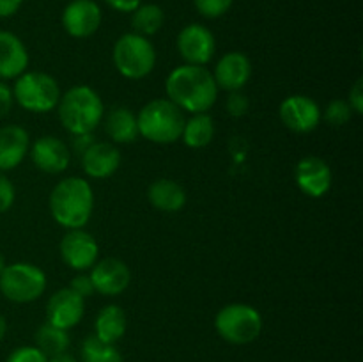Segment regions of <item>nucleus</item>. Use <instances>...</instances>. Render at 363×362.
I'll list each match as a JSON object with an SVG mask.
<instances>
[{
  "label": "nucleus",
  "instance_id": "obj_1",
  "mask_svg": "<svg viewBox=\"0 0 363 362\" xmlns=\"http://www.w3.org/2000/svg\"><path fill=\"white\" fill-rule=\"evenodd\" d=\"M218 85L206 66L183 64L170 71L165 82L167 98L183 112H208L218 98Z\"/></svg>",
  "mask_w": 363,
  "mask_h": 362
},
{
  "label": "nucleus",
  "instance_id": "obj_2",
  "mask_svg": "<svg viewBox=\"0 0 363 362\" xmlns=\"http://www.w3.org/2000/svg\"><path fill=\"white\" fill-rule=\"evenodd\" d=\"M94 209V192L84 177H64L50 194V213L66 229H84Z\"/></svg>",
  "mask_w": 363,
  "mask_h": 362
},
{
  "label": "nucleus",
  "instance_id": "obj_3",
  "mask_svg": "<svg viewBox=\"0 0 363 362\" xmlns=\"http://www.w3.org/2000/svg\"><path fill=\"white\" fill-rule=\"evenodd\" d=\"M57 112L60 124L71 135H89L101 124L105 105L92 87L74 85L60 94Z\"/></svg>",
  "mask_w": 363,
  "mask_h": 362
},
{
  "label": "nucleus",
  "instance_id": "obj_4",
  "mask_svg": "<svg viewBox=\"0 0 363 362\" xmlns=\"http://www.w3.org/2000/svg\"><path fill=\"white\" fill-rule=\"evenodd\" d=\"M184 121L183 110L169 98L151 99L137 116L138 135L155 144H174L181 138Z\"/></svg>",
  "mask_w": 363,
  "mask_h": 362
},
{
  "label": "nucleus",
  "instance_id": "obj_5",
  "mask_svg": "<svg viewBox=\"0 0 363 362\" xmlns=\"http://www.w3.org/2000/svg\"><path fill=\"white\" fill-rule=\"evenodd\" d=\"M113 66L128 80L145 78L156 66V50L149 38L135 32L121 35L113 45Z\"/></svg>",
  "mask_w": 363,
  "mask_h": 362
},
{
  "label": "nucleus",
  "instance_id": "obj_6",
  "mask_svg": "<svg viewBox=\"0 0 363 362\" xmlns=\"http://www.w3.org/2000/svg\"><path fill=\"white\" fill-rule=\"evenodd\" d=\"M60 87L55 78L43 71H25L16 78L13 87L14 102L21 109L35 114H46L57 106Z\"/></svg>",
  "mask_w": 363,
  "mask_h": 362
},
{
  "label": "nucleus",
  "instance_id": "obj_7",
  "mask_svg": "<svg viewBox=\"0 0 363 362\" xmlns=\"http://www.w3.org/2000/svg\"><path fill=\"white\" fill-rule=\"evenodd\" d=\"M215 329L230 344L254 343L262 332V316L248 304H229L216 312Z\"/></svg>",
  "mask_w": 363,
  "mask_h": 362
},
{
  "label": "nucleus",
  "instance_id": "obj_8",
  "mask_svg": "<svg viewBox=\"0 0 363 362\" xmlns=\"http://www.w3.org/2000/svg\"><path fill=\"white\" fill-rule=\"evenodd\" d=\"M46 275L32 263L6 265L0 273V293L14 304H28L45 293Z\"/></svg>",
  "mask_w": 363,
  "mask_h": 362
},
{
  "label": "nucleus",
  "instance_id": "obj_9",
  "mask_svg": "<svg viewBox=\"0 0 363 362\" xmlns=\"http://www.w3.org/2000/svg\"><path fill=\"white\" fill-rule=\"evenodd\" d=\"M59 252L62 261L77 272L92 268L98 261L99 247L91 233L84 229H67L60 240Z\"/></svg>",
  "mask_w": 363,
  "mask_h": 362
},
{
  "label": "nucleus",
  "instance_id": "obj_10",
  "mask_svg": "<svg viewBox=\"0 0 363 362\" xmlns=\"http://www.w3.org/2000/svg\"><path fill=\"white\" fill-rule=\"evenodd\" d=\"M284 126L294 133H311L321 123V109L312 98L303 94L287 96L279 109Z\"/></svg>",
  "mask_w": 363,
  "mask_h": 362
},
{
  "label": "nucleus",
  "instance_id": "obj_11",
  "mask_svg": "<svg viewBox=\"0 0 363 362\" xmlns=\"http://www.w3.org/2000/svg\"><path fill=\"white\" fill-rule=\"evenodd\" d=\"M177 50L186 64L206 66L215 55V35L204 25L190 23L177 35Z\"/></svg>",
  "mask_w": 363,
  "mask_h": 362
},
{
  "label": "nucleus",
  "instance_id": "obj_12",
  "mask_svg": "<svg viewBox=\"0 0 363 362\" xmlns=\"http://www.w3.org/2000/svg\"><path fill=\"white\" fill-rule=\"evenodd\" d=\"M101 9L94 0H71L62 11V27L71 38L85 39L101 25Z\"/></svg>",
  "mask_w": 363,
  "mask_h": 362
},
{
  "label": "nucleus",
  "instance_id": "obj_13",
  "mask_svg": "<svg viewBox=\"0 0 363 362\" xmlns=\"http://www.w3.org/2000/svg\"><path fill=\"white\" fill-rule=\"evenodd\" d=\"M294 180L298 188L312 199L326 195L332 188L333 174L328 163L319 156H305L294 169Z\"/></svg>",
  "mask_w": 363,
  "mask_h": 362
},
{
  "label": "nucleus",
  "instance_id": "obj_14",
  "mask_svg": "<svg viewBox=\"0 0 363 362\" xmlns=\"http://www.w3.org/2000/svg\"><path fill=\"white\" fill-rule=\"evenodd\" d=\"M89 277L94 284V291H98L99 295L117 297L130 286L131 272L126 263L121 261V259L106 258L94 263Z\"/></svg>",
  "mask_w": 363,
  "mask_h": 362
},
{
  "label": "nucleus",
  "instance_id": "obj_15",
  "mask_svg": "<svg viewBox=\"0 0 363 362\" xmlns=\"http://www.w3.org/2000/svg\"><path fill=\"white\" fill-rule=\"evenodd\" d=\"M85 312V300L69 287L55 291L46 304V322L69 330L80 323Z\"/></svg>",
  "mask_w": 363,
  "mask_h": 362
},
{
  "label": "nucleus",
  "instance_id": "obj_16",
  "mask_svg": "<svg viewBox=\"0 0 363 362\" xmlns=\"http://www.w3.org/2000/svg\"><path fill=\"white\" fill-rule=\"evenodd\" d=\"M28 149L34 165L46 174L64 172L71 162V151L67 144L53 135H43Z\"/></svg>",
  "mask_w": 363,
  "mask_h": 362
},
{
  "label": "nucleus",
  "instance_id": "obj_17",
  "mask_svg": "<svg viewBox=\"0 0 363 362\" xmlns=\"http://www.w3.org/2000/svg\"><path fill=\"white\" fill-rule=\"evenodd\" d=\"M252 77V62L243 52H227L222 59L216 62L215 78L218 89L223 91H241L248 84Z\"/></svg>",
  "mask_w": 363,
  "mask_h": 362
},
{
  "label": "nucleus",
  "instance_id": "obj_18",
  "mask_svg": "<svg viewBox=\"0 0 363 362\" xmlns=\"http://www.w3.org/2000/svg\"><path fill=\"white\" fill-rule=\"evenodd\" d=\"M121 151L110 142H92L82 153L84 172L92 180H106L121 167Z\"/></svg>",
  "mask_w": 363,
  "mask_h": 362
},
{
  "label": "nucleus",
  "instance_id": "obj_19",
  "mask_svg": "<svg viewBox=\"0 0 363 362\" xmlns=\"http://www.w3.org/2000/svg\"><path fill=\"white\" fill-rule=\"evenodd\" d=\"M28 67V52L23 41L9 31H0V78L16 80Z\"/></svg>",
  "mask_w": 363,
  "mask_h": 362
},
{
  "label": "nucleus",
  "instance_id": "obj_20",
  "mask_svg": "<svg viewBox=\"0 0 363 362\" xmlns=\"http://www.w3.org/2000/svg\"><path fill=\"white\" fill-rule=\"evenodd\" d=\"M30 148L28 131L18 124L0 128V170H13L23 162Z\"/></svg>",
  "mask_w": 363,
  "mask_h": 362
},
{
  "label": "nucleus",
  "instance_id": "obj_21",
  "mask_svg": "<svg viewBox=\"0 0 363 362\" xmlns=\"http://www.w3.org/2000/svg\"><path fill=\"white\" fill-rule=\"evenodd\" d=\"M147 199L158 212L177 213L186 204V192L177 181L160 177L149 185Z\"/></svg>",
  "mask_w": 363,
  "mask_h": 362
},
{
  "label": "nucleus",
  "instance_id": "obj_22",
  "mask_svg": "<svg viewBox=\"0 0 363 362\" xmlns=\"http://www.w3.org/2000/svg\"><path fill=\"white\" fill-rule=\"evenodd\" d=\"M105 131L117 144H131L138 137L137 116L126 106H116L105 117Z\"/></svg>",
  "mask_w": 363,
  "mask_h": 362
},
{
  "label": "nucleus",
  "instance_id": "obj_23",
  "mask_svg": "<svg viewBox=\"0 0 363 362\" xmlns=\"http://www.w3.org/2000/svg\"><path fill=\"white\" fill-rule=\"evenodd\" d=\"M126 327L128 319L123 307H119V305L116 304L105 305V307L98 312V316H96L94 336L98 337V339L105 341V343L116 344L117 341L124 336Z\"/></svg>",
  "mask_w": 363,
  "mask_h": 362
},
{
  "label": "nucleus",
  "instance_id": "obj_24",
  "mask_svg": "<svg viewBox=\"0 0 363 362\" xmlns=\"http://www.w3.org/2000/svg\"><path fill=\"white\" fill-rule=\"evenodd\" d=\"M184 144L191 149H202L215 138V123L208 112L194 114L190 119L184 121L183 133H181Z\"/></svg>",
  "mask_w": 363,
  "mask_h": 362
},
{
  "label": "nucleus",
  "instance_id": "obj_25",
  "mask_svg": "<svg viewBox=\"0 0 363 362\" xmlns=\"http://www.w3.org/2000/svg\"><path fill=\"white\" fill-rule=\"evenodd\" d=\"M165 23V13L158 4H140L137 9L131 13V27L133 32L144 38H151Z\"/></svg>",
  "mask_w": 363,
  "mask_h": 362
},
{
  "label": "nucleus",
  "instance_id": "obj_26",
  "mask_svg": "<svg viewBox=\"0 0 363 362\" xmlns=\"http://www.w3.org/2000/svg\"><path fill=\"white\" fill-rule=\"evenodd\" d=\"M35 346L46 355V357H52V355L60 353V351H66L69 348V336H67V330L59 329V327L52 325V323H43L41 327L35 332Z\"/></svg>",
  "mask_w": 363,
  "mask_h": 362
},
{
  "label": "nucleus",
  "instance_id": "obj_27",
  "mask_svg": "<svg viewBox=\"0 0 363 362\" xmlns=\"http://www.w3.org/2000/svg\"><path fill=\"white\" fill-rule=\"evenodd\" d=\"M82 361L84 362H123V355L116 344L105 343L96 336H89L82 344Z\"/></svg>",
  "mask_w": 363,
  "mask_h": 362
},
{
  "label": "nucleus",
  "instance_id": "obj_28",
  "mask_svg": "<svg viewBox=\"0 0 363 362\" xmlns=\"http://www.w3.org/2000/svg\"><path fill=\"white\" fill-rule=\"evenodd\" d=\"M323 117L330 126H344L353 117V110H351L350 103L344 102V99H332L326 105Z\"/></svg>",
  "mask_w": 363,
  "mask_h": 362
},
{
  "label": "nucleus",
  "instance_id": "obj_29",
  "mask_svg": "<svg viewBox=\"0 0 363 362\" xmlns=\"http://www.w3.org/2000/svg\"><path fill=\"white\" fill-rule=\"evenodd\" d=\"M233 4L234 0H194V6L199 14H202L204 18H211V20L223 16L233 7Z\"/></svg>",
  "mask_w": 363,
  "mask_h": 362
},
{
  "label": "nucleus",
  "instance_id": "obj_30",
  "mask_svg": "<svg viewBox=\"0 0 363 362\" xmlns=\"http://www.w3.org/2000/svg\"><path fill=\"white\" fill-rule=\"evenodd\" d=\"M6 362H48V357L38 346H20L7 357Z\"/></svg>",
  "mask_w": 363,
  "mask_h": 362
},
{
  "label": "nucleus",
  "instance_id": "obj_31",
  "mask_svg": "<svg viewBox=\"0 0 363 362\" xmlns=\"http://www.w3.org/2000/svg\"><path fill=\"white\" fill-rule=\"evenodd\" d=\"M14 199H16V190L11 180L4 174H0V213H6L13 208Z\"/></svg>",
  "mask_w": 363,
  "mask_h": 362
},
{
  "label": "nucleus",
  "instance_id": "obj_32",
  "mask_svg": "<svg viewBox=\"0 0 363 362\" xmlns=\"http://www.w3.org/2000/svg\"><path fill=\"white\" fill-rule=\"evenodd\" d=\"M248 110V98L241 91L230 92L229 98H227V112L233 117H241L245 116Z\"/></svg>",
  "mask_w": 363,
  "mask_h": 362
},
{
  "label": "nucleus",
  "instance_id": "obj_33",
  "mask_svg": "<svg viewBox=\"0 0 363 362\" xmlns=\"http://www.w3.org/2000/svg\"><path fill=\"white\" fill-rule=\"evenodd\" d=\"M69 290H73L74 293L80 295V297L85 300V298L94 295V284H92L91 277H89L87 273H78V275H74L73 280H71Z\"/></svg>",
  "mask_w": 363,
  "mask_h": 362
},
{
  "label": "nucleus",
  "instance_id": "obj_34",
  "mask_svg": "<svg viewBox=\"0 0 363 362\" xmlns=\"http://www.w3.org/2000/svg\"><path fill=\"white\" fill-rule=\"evenodd\" d=\"M350 106L354 114L363 112V80L362 78H357V82L353 84V87L350 89Z\"/></svg>",
  "mask_w": 363,
  "mask_h": 362
},
{
  "label": "nucleus",
  "instance_id": "obj_35",
  "mask_svg": "<svg viewBox=\"0 0 363 362\" xmlns=\"http://www.w3.org/2000/svg\"><path fill=\"white\" fill-rule=\"evenodd\" d=\"M13 105H14L13 89H11L9 85L4 84V82H0V119L9 116V112L13 110Z\"/></svg>",
  "mask_w": 363,
  "mask_h": 362
},
{
  "label": "nucleus",
  "instance_id": "obj_36",
  "mask_svg": "<svg viewBox=\"0 0 363 362\" xmlns=\"http://www.w3.org/2000/svg\"><path fill=\"white\" fill-rule=\"evenodd\" d=\"M113 11H119V13H133L138 6L142 4V0H105Z\"/></svg>",
  "mask_w": 363,
  "mask_h": 362
},
{
  "label": "nucleus",
  "instance_id": "obj_37",
  "mask_svg": "<svg viewBox=\"0 0 363 362\" xmlns=\"http://www.w3.org/2000/svg\"><path fill=\"white\" fill-rule=\"evenodd\" d=\"M23 0H0V18H9L20 11Z\"/></svg>",
  "mask_w": 363,
  "mask_h": 362
},
{
  "label": "nucleus",
  "instance_id": "obj_38",
  "mask_svg": "<svg viewBox=\"0 0 363 362\" xmlns=\"http://www.w3.org/2000/svg\"><path fill=\"white\" fill-rule=\"evenodd\" d=\"M92 144L91 141V133L89 135H74V149L80 153H84L89 146Z\"/></svg>",
  "mask_w": 363,
  "mask_h": 362
},
{
  "label": "nucleus",
  "instance_id": "obj_39",
  "mask_svg": "<svg viewBox=\"0 0 363 362\" xmlns=\"http://www.w3.org/2000/svg\"><path fill=\"white\" fill-rule=\"evenodd\" d=\"M48 362H78L77 357L74 355H71L69 351H60V353H55L52 355V357H48Z\"/></svg>",
  "mask_w": 363,
  "mask_h": 362
},
{
  "label": "nucleus",
  "instance_id": "obj_40",
  "mask_svg": "<svg viewBox=\"0 0 363 362\" xmlns=\"http://www.w3.org/2000/svg\"><path fill=\"white\" fill-rule=\"evenodd\" d=\"M6 334H7V322H6V318L0 314V341L6 337Z\"/></svg>",
  "mask_w": 363,
  "mask_h": 362
},
{
  "label": "nucleus",
  "instance_id": "obj_41",
  "mask_svg": "<svg viewBox=\"0 0 363 362\" xmlns=\"http://www.w3.org/2000/svg\"><path fill=\"white\" fill-rule=\"evenodd\" d=\"M4 268H6V259H4V256L0 254V273H2Z\"/></svg>",
  "mask_w": 363,
  "mask_h": 362
}]
</instances>
